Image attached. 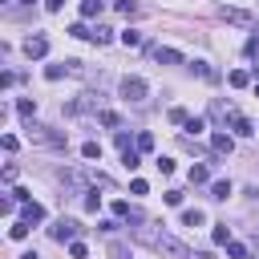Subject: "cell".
Wrapping results in <instances>:
<instances>
[{
	"label": "cell",
	"mask_w": 259,
	"mask_h": 259,
	"mask_svg": "<svg viewBox=\"0 0 259 259\" xmlns=\"http://www.w3.org/2000/svg\"><path fill=\"white\" fill-rule=\"evenodd\" d=\"M134 239H142V243H150V247H158V251H166V255H174V259H190V247H186L182 239H174L170 231L138 227V231H134Z\"/></svg>",
	"instance_id": "6da1fadb"
},
{
	"label": "cell",
	"mask_w": 259,
	"mask_h": 259,
	"mask_svg": "<svg viewBox=\"0 0 259 259\" xmlns=\"http://www.w3.org/2000/svg\"><path fill=\"white\" fill-rule=\"evenodd\" d=\"M121 97L125 101H146L150 97V85L142 77H121Z\"/></svg>",
	"instance_id": "7a4b0ae2"
},
{
	"label": "cell",
	"mask_w": 259,
	"mask_h": 259,
	"mask_svg": "<svg viewBox=\"0 0 259 259\" xmlns=\"http://www.w3.org/2000/svg\"><path fill=\"white\" fill-rule=\"evenodd\" d=\"M49 235H53L57 243H73V235H77V223H73V219H57V223L49 227Z\"/></svg>",
	"instance_id": "3957f363"
},
{
	"label": "cell",
	"mask_w": 259,
	"mask_h": 259,
	"mask_svg": "<svg viewBox=\"0 0 259 259\" xmlns=\"http://www.w3.org/2000/svg\"><path fill=\"white\" fill-rule=\"evenodd\" d=\"M24 53H28V61H32V57H45V53H49V40L36 32V36H28V40H24Z\"/></svg>",
	"instance_id": "277c9868"
},
{
	"label": "cell",
	"mask_w": 259,
	"mask_h": 259,
	"mask_svg": "<svg viewBox=\"0 0 259 259\" xmlns=\"http://www.w3.org/2000/svg\"><path fill=\"white\" fill-rule=\"evenodd\" d=\"M210 150H214V154H231V150H235V138L219 130V134H210Z\"/></svg>",
	"instance_id": "5b68a950"
},
{
	"label": "cell",
	"mask_w": 259,
	"mask_h": 259,
	"mask_svg": "<svg viewBox=\"0 0 259 259\" xmlns=\"http://www.w3.org/2000/svg\"><path fill=\"white\" fill-rule=\"evenodd\" d=\"M61 182H65L73 194H85V174H77V170H61Z\"/></svg>",
	"instance_id": "8992f818"
},
{
	"label": "cell",
	"mask_w": 259,
	"mask_h": 259,
	"mask_svg": "<svg viewBox=\"0 0 259 259\" xmlns=\"http://www.w3.org/2000/svg\"><path fill=\"white\" fill-rule=\"evenodd\" d=\"M227 121H231V130H235V134H239V138H251V134H255V125H251V121H247V117H243V113H231V117H227Z\"/></svg>",
	"instance_id": "52a82bcc"
},
{
	"label": "cell",
	"mask_w": 259,
	"mask_h": 259,
	"mask_svg": "<svg viewBox=\"0 0 259 259\" xmlns=\"http://www.w3.org/2000/svg\"><path fill=\"white\" fill-rule=\"evenodd\" d=\"M219 16L231 24H251V12H243V8H219Z\"/></svg>",
	"instance_id": "ba28073f"
},
{
	"label": "cell",
	"mask_w": 259,
	"mask_h": 259,
	"mask_svg": "<svg viewBox=\"0 0 259 259\" xmlns=\"http://www.w3.org/2000/svg\"><path fill=\"white\" fill-rule=\"evenodd\" d=\"M154 61L158 65H182V53L178 49H154Z\"/></svg>",
	"instance_id": "9c48e42d"
},
{
	"label": "cell",
	"mask_w": 259,
	"mask_h": 259,
	"mask_svg": "<svg viewBox=\"0 0 259 259\" xmlns=\"http://www.w3.org/2000/svg\"><path fill=\"white\" fill-rule=\"evenodd\" d=\"M20 219H24V223H40V219H45V206L28 198V202H24V210H20Z\"/></svg>",
	"instance_id": "30bf717a"
},
{
	"label": "cell",
	"mask_w": 259,
	"mask_h": 259,
	"mask_svg": "<svg viewBox=\"0 0 259 259\" xmlns=\"http://www.w3.org/2000/svg\"><path fill=\"white\" fill-rule=\"evenodd\" d=\"M89 40H93V45H109V40H113V28H109V24H97V28H89Z\"/></svg>",
	"instance_id": "8fae6325"
},
{
	"label": "cell",
	"mask_w": 259,
	"mask_h": 259,
	"mask_svg": "<svg viewBox=\"0 0 259 259\" xmlns=\"http://www.w3.org/2000/svg\"><path fill=\"white\" fill-rule=\"evenodd\" d=\"M186 65H190V73H198L202 81H219V73H214V69L206 65V61H186Z\"/></svg>",
	"instance_id": "7c38bea8"
},
{
	"label": "cell",
	"mask_w": 259,
	"mask_h": 259,
	"mask_svg": "<svg viewBox=\"0 0 259 259\" xmlns=\"http://www.w3.org/2000/svg\"><path fill=\"white\" fill-rule=\"evenodd\" d=\"M101 8H105V0H81V16H85V20L101 16Z\"/></svg>",
	"instance_id": "4fadbf2b"
},
{
	"label": "cell",
	"mask_w": 259,
	"mask_h": 259,
	"mask_svg": "<svg viewBox=\"0 0 259 259\" xmlns=\"http://www.w3.org/2000/svg\"><path fill=\"white\" fill-rule=\"evenodd\" d=\"M113 214H117V219H134V223H142V214H138L130 202H113Z\"/></svg>",
	"instance_id": "5bb4252c"
},
{
	"label": "cell",
	"mask_w": 259,
	"mask_h": 259,
	"mask_svg": "<svg viewBox=\"0 0 259 259\" xmlns=\"http://www.w3.org/2000/svg\"><path fill=\"white\" fill-rule=\"evenodd\" d=\"M16 113H20L24 121H32V113H36V101H28V97H20V101H16Z\"/></svg>",
	"instance_id": "9a60e30c"
},
{
	"label": "cell",
	"mask_w": 259,
	"mask_h": 259,
	"mask_svg": "<svg viewBox=\"0 0 259 259\" xmlns=\"http://www.w3.org/2000/svg\"><path fill=\"white\" fill-rule=\"evenodd\" d=\"M134 146H138L142 154H150V150H154V134H150V130H142V134L134 138Z\"/></svg>",
	"instance_id": "2e32d148"
},
{
	"label": "cell",
	"mask_w": 259,
	"mask_h": 259,
	"mask_svg": "<svg viewBox=\"0 0 259 259\" xmlns=\"http://www.w3.org/2000/svg\"><path fill=\"white\" fill-rule=\"evenodd\" d=\"M190 182H194V186H202V182H210V170H206L202 162H198V166H190Z\"/></svg>",
	"instance_id": "e0dca14e"
},
{
	"label": "cell",
	"mask_w": 259,
	"mask_h": 259,
	"mask_svg": "<svg viewBox=\"0 0 259 259\" xmlns=\"http://www.w3.org/2000/svg\"><path fill=\"white\" fill-rule=\"evenodd\" d=\"M81 206H85L89 214H93V210H101V194H97V190H85V198H81Z\"/></svg>",
	"instance_id": "ac0fdd59"
},
{
	"label": "cell",
	"mask_w": 259,
	"mask_h": 259,
	"mask_svg": "<svg viewBox=\"0 0 259 259\" xmlns=\"http://www.w3.org/2000/svg\"><path fill=\"white\" fill-rule=\"evenodd\" d=\"M65 73H69V61H61V65H49V69H45V77H49V81H61Z\"/></svg>",
	"instance_id": "d6986e66"
},
{
	"label": "cell",
	"mask_w": 259,
	"mask_h": 259,
	"mask_svg": "<svg viewBox=\"0 0 259 259\" xmlns=\"http://www.w3.org/2000/svg\"><path fill=\"white\" fill-rule=\"evenodd\" d=\"M227 81H231L235 89H243V85H251V73H247V69H235V73H231Z\"/></svg>",
	"instance_id": "ffe728a7"
},
{
	"label": "cell",
	"mask_w": 259,
	"mask_h": 259,
	"mask_svg": "<svg viewBox=\"0 0 259 259\" xmlns=\"http://www.w3.org/2000/svg\"><path fill=\"white\" fill-rule=\"evenodd\" d=\"M138 146H130V150H121V162H125V170H138Z\"/></svg>",
	"instance_id": "44dd1931"
},
{
	"label": "cell",
	"mask_w": 259,
	"mask_h": 259,
	"mask_svg": "<svg viewBox=\"0 0 259 259\" xmlns=\"http://www.w3.org/2000/svg\"><path fill=\"white\" fill-rule=\"evenodd\" d=\"M227 194H231V182H227V178L210 182V198H227Z\"/></svg>",
	"instance_id": "7402d4cb"
},
{
	"label": "cell",
	"mask_w": 259,
	"mask_h": 259,
	"mask_svg": "<svg viewBox=\"0 0 259 259\" xmlns=\"http://www.w3.org/2000/svg\"><path fill=\"white\" fill-rule=\"evenodd\" d=\"M28 227H32V223H24V219H16V223L8 227V235H12V239H28Z\"/></svg>",
	"instance_id": "603a6c76"
},
{
	"label": "cell",
	"mask_w": 259,
	"mask_h": 259,
	"mask_svg": "<svg viewBox=\"0 0 259 259\" xmlns=\"http://www.w3.org/2000/svg\"><path fill=\"white\" fill-rule=\"evenodd\" d=\"M210 239H214L219 247H227V243H231V231H227V223H219V227L210 231Z\"/></svg>",
	"instance_id": "cb8c5ba5"
},
{
	"label": "cell",
	"mask_w": 259,
	"mask_h": 259,
	"mask_svg": "<svg viewBox=\"0 0 259 259\" xmlns=\"http://www.w3.org/2000/svg\"><path fill=\"white\" fill-rule=\"evenodd\" d=\"M182 227H202V210H182Z\"/></svg>",
	"instance_id": "d4e9b609"
},
{
	"label": "cell",
	"mask_w": 259,
	"mask_h": 259,
	"mask_svg": "<svg viewBox=\"0 0 259 259\" xmlns=\"http://www.w3.org/2000/svg\"><path fill=\"white\" fill-rule=\"evenodd\" d=\"M227 255H231V259H251V255H247V247H243V243H235V239L227 243Z\"/></svg>",
	"instance_id": "484cf974"
},
{
	"label": "cell",
	"mask_w": 259,
	"mask_h": 259,
	"mask_svg": "<svg viewBox=\"0 0 259 259\" xmlns=\"http://www.w3.org/2000/svg\"><path fill=\"white\" fill-rule=\"evenodd\" d=\"M170 121H174V125H186V121H190V113H186L182 105H174V109H170Z\"/></svg>",
	"instance_id": "4316f807"
},
{
	"label": "cell",
	"mask_w": 259,
	"mask_h": 259,
	"mask_svg": "<svg viewBox=\"0 0 259 259\" xmlns=\"http://www.w3.org/2000/svg\"><path fill=\"white\" fill-rule=\"evenodd\" d=\"M243 53H247V57H251V61H259V32H255V36H251V40H247V45H243Z\"/></svg>",
	"instance_id": "83f0119b"
},
{
	"label": "cell",
	"mask_w": 259,
	"mask_h": 259,
	"mask_svg": "<svg viewBox=\"0 0 259 259\" xmlns=\"http://www.w3.org/2000/svg\"><path fill=\"white\" fill-rule=\"evenodd\" d=\"M121 45H130V49H134V45H142V32H134V28H125V32H121Z\"/></svg>",
	"instance_id": "f1b7e54d"
},
{
	"label": "cell",
	"mask_w": 259,
	"mask_h": 259,
	"mask_svg": "<svg viewBox=\"0 0 259 259\" xmlns=\"http://www.w3.org/2000/svg\"><path fill=\"white\" fill-rule=\"evenodd\" d=\"M97 117H101V125H121V117H117V113H113V109H101V113H97Z\"/></svg>",
	"instance_id": "f546056e"
},
{
	"label": "cell",
	"mask_w": 259,
	"mask_h": 259,
	"mask_svg": "<svg viewBox=\"0 0 259 259\" xmlns=\"http://www.w3.org/2000/svg\"><path fill=\"white\" fill-rule=\"evenodd\" d=\"M81 154L93 162V158H101V146H97V142H85V146H81Z\"/></svg>",
	"instance_id": "4dcf8cb0"
},
{
	"label": "cell",
	"mask_w": 259,
	"mask_h": 259,
	"mask_svg": "<svg viewBox=\"0 0 259 259\" xmlns=\"http://www.w3.org/2000/svg\"><path fill=\"white\" fill-rule=\"evenodd\" d=\"M0 146H4V150H20V138H12V134H4V138H0Z\"/></svg>",
	"instance_id": "1f68e13d"
},
{
	"label": "cell",
	"mask_w": 259,
	"mask_h": 259,
	"mask_svg": "<svg viewBox=\"0 0 259 259\" xmlns=\"http://www.w3.org/2000/svg\"><path fill=\"white\" fill-rule=\"evenodd\" d=\"M69 255H73V259H85V243L73 239V243H69Z\"/></svg>",
	"instance_id": "d6a6232c"
},
{
	"label": "cell",
	"mask_w": 259,
	"mask_h": 259,
	"mask_svg": "<svg viewBox=\"0 0 259 259\" xmlns=\"http://www.w3.org/2000/svg\"><path fill=\"white\" fill-rule=\"evenodd\" d=\"M186 130H194V134H202V130H206V121H202V117H190V121H186Z\"/></svg>",
	"instance_id": "836d02e7"
},
{
	"label": "cell",
	"mask_w": 259,
	"mask_h": 259,
	"mask_svg": "<svg viewBox=\"0 0 259 259\" xmlns=\"http://www.w3.org/2000/svg\"><path fill=\"white\" fill-rule=\"evenodd\" d=\"M158 170L162 174H174V158H158Z\"/></svg>",
	"instance_id": "e575fe53"
},
{
	"label": "cell",
	"mask_w": 259,
	"mask_h": 259,
	"mask_svg": "<svg viewBox=\"0 0 259 259\" xmlns=\"http://www.w3.org/2000/svg\"><path fill=\"white\" fill-rule=\"evenodd\" d=\"M146 190H150V186H146L142 178H134V182H130V194H146Z\"/></svg>",
	"instance_id": "d590c367"
},
{
	"label": "cell",
	"mask_w": 259,
	"mask_h": 259,
	"mask_svg": "<svg viewBox=\"0 0 259 259\" xmlns=\"http://www.w3.org/2000/svg\"><path fill=\"white\" fill-rule=\"evenodd\" d=\"M117 8H121L125 16H134V12H138V4H134V0H117Z\"/></svg>",
	"instance_id": "8d00e7d4"
},
{
	"label": "cell",
	"mask_w": 259,
	"mask_h": 259,
	"mask_svg": "<svg viewBox=\"0 0 259 259\" xmlns=\"http://www.w3.org/2000/svg\"><path fill=\"white\" fill-rule=\"evenodd\" d=\"M109 255H113V259H125V247H121V243H109Z\"/></svg>",
	"instance_id": "74e56055"
},
{
	"label": "cell",
	"mask_w": 259,
	"mask_h": 259,
	"mask_svg": "<svg viewBox=\"0 0 259 259\" xmlns=\"http://www.w3.org/2000/svg\"><path fill=\"white\" fill-rule=\"evenodd\" d=\"M45 8H49V12H61V8H65V0H45Z\"/></svg>",
	"instance_id": "f35d334b"
},
{
	"label": "cell",
	"mask_w": 259,
	"mask_h": 259,
	"mask_svg": "<svg viewBox=\"0 0 259 259\" xmlns=\"http://www.w3.org/2000/svg\"><path fill=\"white\" fill-rule=\"evenodd\" d=\"M20 259H40V255H36V251H24V255H20Z\"/></svg>",
	"instance_id": "ab89813d"
},
{
	"label": "cell",
	"mask_w": 259,
	"mask_h": 259,
	"mask_svg": "<svg viewBox=\"0 0 259 259\" xmlns=\"http://www.w3.org/2000/svg\"><path fill=\"white\" fill-rule=\"evenodd\" d=\"M20 4H36V0H20Z\"/></svg>",
	"instance_id": "60d3db41"
},
{
	"label": "cell",
	"mask_w": 259,
	"mask_h": 259,
	"mask_svg": "<svg viewBox=\"0 0 259 259\" xmlns=\"http://www.w3.org/2000/svg\"><path fill=\"white\" fill-rule=\"evenodd\" d=\"M255 93H259V85H255Z\"/></svg>",
	"instance_id": "b9f144b4"
}]
</instances>
